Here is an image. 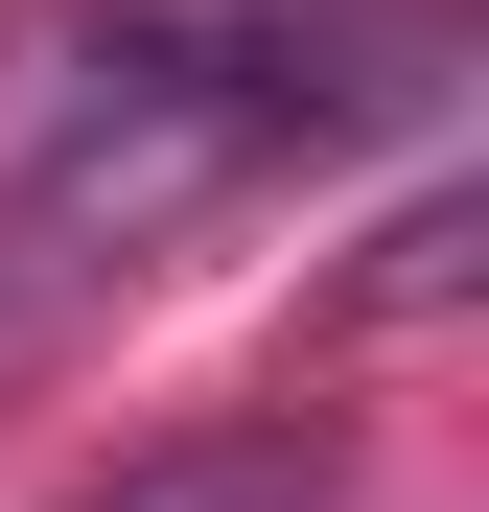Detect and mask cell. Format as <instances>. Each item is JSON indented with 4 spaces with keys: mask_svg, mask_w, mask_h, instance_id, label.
I'll return each instance as SVG.
<instances>
[{
    "mask_svg": "<svg viewBox=\"0 0 489 512\" xmlns=\"http://www.w3.org/2000/svg\"><path fill=\"white\" fill-rule=\"evenodd\" d=\"M303 489H326V466H303V443H257V419H233V443H163V466H117L94 512H303Z\"/></svg>",
    "mask_w": 489,
    "mask_h": 512,
    "instance_id": "6da1fadb",
    "label": "cell"
}]
</instances>
